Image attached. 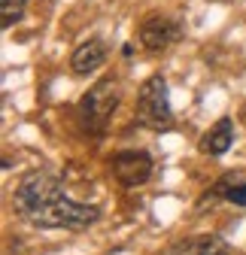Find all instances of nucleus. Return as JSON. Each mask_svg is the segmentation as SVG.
Segmentation results:
<instances>
[{
	"label": "nucleus",
	"mask_w": 246,
	"mask_h": 255,
	"mask_svg": "<svg viewBox=\"0 0 246 255\" xmlns=\"http://www.w3.org/2000/svg\"><path fill=\"white\" fill-rule=\"evenodd\" d=\"M12 207L21 219H27L37 228H88L101 219V210L91 204H79L73 198L64 195V185L55 173L46 170H34L27 173L15 195H12Z\"/></svg>",
	"instance_id": "nucleus-1"
},
{
	"label": "nucleus",
	"mask_w": 246,
	"mask_h": 255,
	"mask_svg": "<svg viewBox=\"0 0 246 255\" xmlns=\"http://www.w3.org/2000/svg\"><path fill=\"white\" fill-rule=\"evenodd\" d=\"M116 107H119V85L110 76V79H101L98 85H91L82 94V101H79V119H82V125L88 128V131L104 134L110 119H113V113H116Z\"/></svg>",
	"instance_id": "nucleus-2"
},
{
	"label": "nucleus",
	"mask_w": 246,
	"mask_h": 255,
	"mask_svg": "<svg viewBox=\"0 0 246 255\" xmlns=\"http://www.w3.org/2000/svg\"><path fill=\"white\" fill-rule=\"evenodd\" d=\"M137 122L149 131H167L173 113H170V98H167V82L164 76H149L137 94Z\"/></svg>",
	"instance_id": "nucleus-3"
},
{
	"label": "nucleus",
	"mask_w": 246,
	"mask_h": 255,
	"mask_svg": "<svg viewBox=\"0 0 246 255\" xmlns=\"http://www.w3.org/2000/svg\"><path fill=\"white\" fill-rule=\"evenodd\" d=\"M113 176L122 182V185H143L149 176H152V155L143 152V149H125L113 158Z\"/></svg>",
	"instance_id": "nucleus-4"
},
{
	"label": "nucleus",
	"mask_w": 246,
	"mask_h": 255,
	"mask_svg": "<svg viewBox=\"0 0 246 255\" xmlns=\"http://www.w3.org/2000/svg\"><path fill=\"white\" fill-rule=\"evenodd\" d=\"M179 34H182V27L170 15H149L140 24V46L146 52H164L179 40Z\"/></svg>",
	"instance_id": "nucleus-5"
},
{
	"label": "nucleus",
	"mask_w": 246,
	"mask_h": 255,
	"mask_svg": "<svg viewBox=\"0 0 246 255\" xmlns=\"http://www.w3.org/2000/svg\"><path fill=\"white\" fill-rule=\"evenodd\" d=\"M228 249V240H222L219 234H195L173 243L167 255H225Z\"/></svg>",
	"instance_id": "nucleus-6"
},
{
	"label": "nucleus",
	"mask_w": 246,
	"mask_h": 255,
	"mask_svg": "<svg viewBox=\"0 0 246 255\" xmlns=\"http://www.w3.org/2000/svg\"><path fill=\"white\" fill-rule=\"evenodd\" d=\"M104 61H107V46H104V40L95 37V40L82 43L70 55V70H73V76H88V73H95Z\"/></svg>",
	"instance_id": "nucleus-7"
},
{
	"label": "nucleus",
	"mask_w": 246,
	"mask_h": 255,
	"mask_svg": "<svg viewBox=\"0 0 246 255\" xmlns=\"http://www.w3.org/2000/svg\"><path fill=\"white\" fill-rule=\"evenodd\" d=\"M231 143H234V122L225 116V119H219V122L201 137L198 146H201L204 155H225V152L231 149Z\"/></svg>",
	"instance_id": "nucleus-8"
},
{
	"label": "nucleus",
	"mask_w": 246,
	"mask_h": 255,
	"mask_svg": "<svg viewBox=\"0 0 246 255\" xmlns=\"http://www.w3.org/2000/svg\"><path fill=\"white\" fill-rule=\"evenodd\" d=\"M213 198H225L234 207H246V179L234 176V173H225L216 185H213Z\"/></svg>",
	"instance_id": "nucleus-9"
},
{
	"label": "nucleus",
	"mask_w": 246,
	"mask_h": 255,
	"mask_svg": "<svg viewBox=\"0 0 246 255\" xmlns=\"http://www.w3.org/2000/svg\"><path fill=\"white\" fill-rule=\"evenodd\" d=\"M24 6H27V0H0V21H3V27H12L21 15H24Z\"/></svg>",
	"instance_id": "nucleus-10"
}]
</instances>
